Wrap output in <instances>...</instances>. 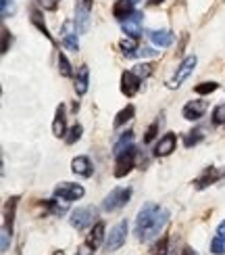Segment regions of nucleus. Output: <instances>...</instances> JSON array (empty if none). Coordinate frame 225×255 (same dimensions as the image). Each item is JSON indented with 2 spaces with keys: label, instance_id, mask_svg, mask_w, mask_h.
<instances>
[{
  "label": "nucleus",
  "instance_id": "1",
  "mask_svg": "<svg viewBox=\"0 0 225 255\" xmlns=\"http://www.w3.org/2000/svg\"><path fill=\"white\" fill-rule=\"evenodd\" d=\"M167 222H169V211L165 207L156 203H144L136 216L134 235L140 243H148L163 232Z\"/></svg>",
  "mask_w": 225,
  "mask_h": 255
},
{
  "label": "nucleus",
  "instance_id": "2",
  "mask_svg": "<svg viewBox=\"0 0 225 255\" xmlns=\"http://www.w3.org/2000/svg\"><path fill=\"white\" fill-rule=\"evenodd\" d=\"M96 222H98V209L92 207V205H85V207H77L71 214L69 218V224L75 228V230H85V228H90L94 226Z\"/></svg>",
  "mask_w": 225,
  "mask_h": 255
},
{
  "label": "nucleus",
  "instance_id": "3",
  "mask_svg": "<svg viewBox=\"0 0 225 255\" xmlns=\"http://www.w3.org/2000/svg\"><path fill=\"white\" fill-rule=\"evenodd\" d=\"M196 65H198V57H196V55H188V57L177 65V71L173 73V78L167 82V86H169V88H179L181 84H184V82L192 76V73H194Z\"/></svg>",
  "mask_w": 225,
  "mask_h": 255
},
{
  "label": "nucleus",
  "instance_id": "4",
  "mask_svg": "<svg viewBox=\"0 0 225 255\" xmlns=\"http://www.w3.org/2000/svg\"><path fill=\"white\" fill-rule=\"evenodd\" d=\"M136 159H138V148L136 146H130L125 148V151H121L119 155H117V161H115V178H125L127 174L132 172V169L136 167Z\"/></svg>",
  "mask_w": 225,
  "mask_h": 255
},
{
  "label": "nucleus",
  "instance_id": "5",
  "mask_svg": "<svg viewBox=\"0 0 225 255\" xmlns=\"http://www.w3.org/2000/svg\"><path fill=\"white\" fill-rule=\"evenodd\" d=\"M132 199V188L127 186V188H113L109 195L104 197L102 201V209L104 211H117V209H121L127 205V201Z\"/></svg>",
  "mask_w": 225,
  "mask_h": 255
},
{
  "label": "nucleus",
  "instance_id": "6",
  "mask_svg": "<svg viewBox=\"0 0 225 255\" xmlns=\"http://www.w3.org/2000/svg\"><path fill=\"white\" fill-rule=\"evenodd\" d=\"M127 230H130V224H127V220H121L119 224H117L111 235H106V241H104V251H119L125 241H127Z\"/></svg>",
  "mask_w": 225,
  "mask_h": 255
},
{
  "label": "nucleus",
  "instance_id": "7",
  "mask_svg": "<svg viewBox=\"0 0 225 255\" xmlns=\"http://www.w3.org/2000/svg\"><path fill=\"white\" fill-rule=\"evenodd\" d=\"M90 15H92V0H79L75 4V27H77L79 34H88Z\"/></svg>",
  "mask_w": 225,
  "mask_h": 255
},
{
  "label": "nucleus",
  "instance_id": "8",
  "mask_svg": "<svg viewBox=\"0 0 225 255\" xmlns=\"http://www.w3.org/2000/svg\"><path fill=\"white\" fill-rule=\"evenodd\" d=\"M83 186L81 184H73V182H61L55 186V197L61 199V201H67V203H71V201H79L83 197Z\"/></svg>",
  "mask_w": 225,
  "mask_h": 255
},
{
  "label": "nucleus",
  "instance_id": "9",
  "mask_svg": "<svg viewBox=\"0 0 225 255\" xmlns=\"http://www.w3.org/2000/svg\"><path fill=\"white\" fill-rule=\"evenodd\" d=\"M61 42L63 46L71 52H77L79 50V40H77V31H75V21L67 19L61 27Z\"/></svg>",
  "mask_w": 225,
  "mask_h": 255
},
{
  "label": "nucleus",
  "instance_id": "10",
  "mask_svg": "<svg viewBox=\"0 0 225 255\" xmlns=\"http://www.w3.org/2000/svg\"><path fill=\"white\" fill-rule=\"evenodd\" d=\"M207 109H209V103L202 99H196V101H190L184 105L181 115H184V120H188V122H198L202 115L207 113Z\"/></svg>",
  "mask_w": 225,
  "mask_h": 255
},
{
  "label": "nucleus",
  "instance_id": "11",
  "mask_svg": "<svg viewBox=\"0 0 225 255\" xmlns=\"http://www.w3.org/2000/svg\"><path fill=\"white\" fill-rule=\"evenodd\" d=\"M142 86V78H138L134 71H123L121 73V92L125 94L127 99H132L138 94V90H140Z\"/></svg>",
  "mask_w": 225,
  "mask_h": 255
},
{
  "label": "nucleus",
  "instance_id": "12",
  "mask_svg": "<svg viewBox=\"0 0 225 255\" xmlns=\"http://www.w3.org/2000/svg\"><path fill=\"white\" fill-rule=\"evenodd\" d=\"M19 205V197H8L4 203V220H2V232H8L13 237V228H15V211Z\"/></svg>",
  "mask_w": 225,
  "mask_h": 255
},
{
  "label": "nucleus",
  "instance_id": "13",
  "mask_svg": "<svg viewBox=\"0 0 225 255\" xmlns=\"http://www.w3.org/2000/svg\"><path fill=\"white\" fill-rule=\"evenodd\" d=\"M104 232H106V224H104L102 220H98V222H96V224L92 226L90 235L85 237V247H88L90 251H96V249H98V247L102 245V241L106 239Z\"/></svg>",
  "mask_w": 225,
  "mask_h": 255
},
{
  "label": "nucleus",
  "instance_id": "14",
  "mask_svg": "<svg viewBox=\"0 0 225 255\" xmlns=\"http://www.w3.org/2000/svg\"><path fill=\"white\" fill-rule=\"evenodd\" d=\"M121 29L125 31L127 36L132 38H140L142 36V13H132L125 21H121Z\"/></svg>",
  "mask_w": 225,
  "mask_h": 255
},
{
  "label": "nucleus",
  "instance_id": "15",
  "mask_svg": "<svg viewBox=\"0 0 225 255\" xmlns=\"http://www.w3.org/2000/svg\"><path fill=\"white\" fill-rule=\"evenodd\" d=\"M221 176H223V174L219 172L217 167H205V172H202V174L194 180V188H196V190H205V188H209L211 184H215Z\"/></svg>",
  "mask_w": 225,
  "mask_h": 255
},
{
  "label": "nucleus",
  "instance_id": "16",
  "mask_svg": "<svg viewBox=\"0 0 225 255\" xmlns=\"http://www.w3.org/2000/svg\"><path fill=\"white\" fill-rule=\"evenodd\" d=\"M175 144H177V136L173 132H167L165 136H160V140L154 146V155L156 157H167L175 151Z\"/></svg>",
  "mask_w": 225,
  "mask_h": 255
},
{
  "label": "nucleus",
  "instance_id": "17",
  "mask_svg": "<svg viewBox=\"0 0 225 255\" xmlns=\"http://www.w3.org/2000/svg\"><path fill=\"white\" fill-rule=\"evenodd\" d=\"M71 172L75 176H81V178H90L94 174V165L90 161V157H85V155H77L71 161Z\"/></svg>",
  "mask_w": 225,
  "mask_h": 255
},
{
  "label": "nucleus",
  "instance_id": "18",
  "mask_svg": "<svg viewBox=\"0 0 225 255\" xmlns=\"http://www.w3.org/2000/svg\"><path fill=\"white\" fill-rule=\"evenodd\" d=\"M148 38L158 48H167L175 42V34L169 29H152V31H148Z\"/></svg>",
  "mask_w": 225,
  "mask_h": 255
},
{
  "label": "nucleus",
  "instance_id": "19",
  "mask_svg": "<svg viewBox=\"0 0 225 255\" xmlns=\"http://www.w3.org/2000/svg\"><path fill=\"white\" fill-rule=\"evenodd\" d=\"M140 2V0H117L113 4V17L119 19V21H125L132 13H136V4Z\"/></svg>",
  "mask_w": 225,
  "mask_h": 255
},
{
  "label": "nucleus",
  "instance_id": "20",
  "mask_svg": "<svg viewBox=\"0 0 225 255\" xmlns=\"http://www.w3.org/2000/svg\"><path fill=\"white\" fill-rule=\"evenodd\" d=\"M52 134L57 138H65L67 136V115H65V105H59L57 107V115H55V122H52Z\"/></svg>",
  "mask_w": 225,
  "mask_h": 255
},
{
  "label": "nucleus",
  "instance_id": "21",
  "mask_svg": "<svg viewBox=\"0 0 225 255\" xmlns=\"http://www.w3.org/2000/svg\"><path fill=\"white\" fill-rule=\"evenodd\" d=\"M88 86H90V69L88 65H79L77 76H75V92H77V97H83L88 92Z\"/></svg>",
  "mask_w": 225,
  "mask_h": 255
},
{
  "label": "nucleus",
  "instance_id": "22",
  "mask_svg": "<svg viewBox=\"0 0 225 255\" xmlns=\"http://www.w3.org/2000/svg\"><path fill=\"white\" fill-rule=\"evenodd\" d=\"M134 115H136V107H134V105H127L125 109H121L119 113L115 115L113 126H115V128H121V126H125L130 120H134Z\"/></svg>",
  "mask_w": 225,
  "mask_h": 255
},
{
  "label": "nucleus",
  "instance_id": "23",
  "mask_svg": "<svg viewBox=\"0 0 225 255\" xmlns=\"http://www.w3.org/2000/svg\"><path fill=\"white\" fill-rule=\"evenodd\" d=\"M152 255H175V249L171 247V237H163L152 247Z\"/></svg>",
  "mask_w": 225,
  "mask_h": 255
},
{
  "label": "nucleus",
  "instance_id": "24",
  "mask_svg": "<svg viewBox=\"0 0 225 255\" xmlns=\"http://www.w3.org/2000/svg\"><path fill=\"white\" fill-rule=\"evenodd\" d=\"M42 205H44L50 214H55V216H63V214H67V201L65 203H59L57 197L55 199H50V201H42Z\"/></svg>",
  "mask_w": 225,
  "mask_h": 255
},
{
  "label": "nucleus",
  "instance_id": "25",
  "mask_svg": "<svg viewBox=\"0 0 225 255\" xmlns=\"http://www.w3.org/2000/svg\"><path fill=\"white\" fill-rule=\"evenodd\" d=\"M132 142H134V132L130 130V132H125V134L119 138V140L115 142L113 153H115V155H119L121 151H125V148H130V146H132Z\"/></svg>",
  "mask_w": 225,
  "mask_h": 255
},
{
  "label": "nucleus",
  "instance_id": "26",
  "mask_svg": "<svg viewBox=\"0 0 225 255\" xmlns=\"http://www.w3.org/2000/svg\"><path fill=\"white\" fill-rule=\"evenodd\" d=\"M119 48L125 57H134V52L138 50V38H132V36H127L119 42Z\"/></svg>",
  "mask_w": 225,
  "mask_h": 255
},
{
  "label": "nucleus",
  "instance_id": "27",
  "mask_svg": "<svg viewBox=\"0 0 225 255\" xmlns=\"http://www.w3.org/2000/svg\"><path fill=\"white\" fill-rule=\"evenodd\" d=\"M31 23H34L40 31H42V34H44L50 42H52V36L48 34V27H46V23H44V19H42V13H40V10L38 8H31Z\"/></svg>",
  "mask_w": 225,
  "mask_h": 255
},
{
  "label": "nucleus",
  "instance_id": "28",
  "mask_svg": "<svg viewBox=\"0 0 225 255\" xmlns=\"http://www.w3.org/2000/svg\"><path fill=\"white\" fill-rule=\"evenodd\" d=\"M202 138H205V134H202V130H198V128H196V130H190L186 136H184V146H196L200 140H202Z\"/></svg>",
  "mask_w": 225,
  "mask_h": 255
},
{
  "label": "nucleus",
  "instance_id": "29",
  "mask_svg": "<svg viewBox=\"0 0 225 255\" xmlns=\"http://www.w3.org/2000/svg\"><path fill=\"white\" fill-rule=\"evenodd\" d=\"M59 71H61L63 78H73V67H71L69 59L63 55V52H59Z\"/></svg>",
  "mask_w": 225,
  "mask_h": 255
},
{
  "label": "nucleus",
  "instance_id": "30",
  "mask_svg": "<svg viewBox=\"0 0 225 255\" xmlns=\"http://www.w3.org/2000/svg\"><path fill=\"white\" fill-rule=\"evenodd\" d=\"M81 134H83V128L79 126V124H75V126H71V130H69V134L65 136V142L67 144H75L81 138Z\"/></svg>",
  "mask_w": 225,
  "mask_h": 255
},
{
  "label": "nucleus",
  "instance_id": "31",
  "mask_svg": "<svg viewBox=\"0 0 225 255\" xmlns=\"http://www.w3.org/2000/svg\"><path fill=\"white\" fill-rule=\"evenodd\" d=\"M132 71L136 73L138 78H142V80H144V78H148L150 73H152V65H150V63H138V65H136Z\"/></svg>",
  "mask_w": 225,
  "mask_h": 255
},
{
  "label": "nucleus",
  "instance_id": "32",
  "mask_svg": "<svg viewBox=\"0 0 225 255\" xmlns=\"http://www.w3.org/2000/svg\"><path fill=\"white\" fill-rule=\"evenodd\" d=\"M158 126H160V120H154L152 124L148 126V130H146V136H144V144L152 142L154 138H156V134H158Z\"/></svg>",
  "mask_w": 225,
  "mask_h": 255
},
{
  "label": "nucleus",
  "instance_id": "33",
  "mask_svg": "<svg viewBox=\"0 0 225 255\" xmlns=\"http://www.w3.org/2000/svg\"><path fill=\"white\" fill-rule=\"evenodd\" d=\"M213 124H217V126L225 124V103L217 105V107L213 109Z\"/></svg>",
  "mask_w": 225,
  "mask_h": 255
},
{
  "label": "nucleus",
  "instance_id": "34",
  "mask_svg": "<svg viewBox=\"0 0 225 255\" xmlns=\"http://www.w3.org/2000/svg\"><path fill=\"white\" fill-rule=\"evenodd\" d=\"M217 88H219L217 82H202V84H198L194 90H196L198 94H211V92H215Z\"/></svg>",
  "mask_w": 225,
  "mask_h": 255
},
{
  "label": "nucleus",
  "instance_id": "35",
  "mask_svg": "<svg viewBox=\"0 0 225 255\" xmlns=\"http://www.w3.org/2000/svg\"><path fill=\"white\" fill-rule=\"evenodd\" d=\"M211 253L213 255H225V241H221V239H213L211 241Z\"/></svg>",
  "mask_w": 225,
  "mask_h": 255
},
{
  "label": "nucleus",
  "instance_id": "36",
  "mask_svg": "<svg viewBox=\"0 0 225 255\" xmlns=\"http://www.w3.org/2000/svg\"><path fill=\"white\" fill-rule=\"evenodd\" d=\"M0 4H2V19H6V17H10L15 13V6H13L10 0H0Z\"/></svg>",
  "mask_w": 225,
  "mask_h": 255
},
{
  "label": "nucleus",
  "instance_id": "37",
  "mask_svg": "<svg viewBox=\"0 0 225 255\" xmlns=\"http://www.w3.org/2000/svg\"><path fill=\"white\" fill-rule=\"evenodd\" d=\"M38 2L44 10H57L59 8V0H38Z\"/></svg>",
  "mask_w": 225,
  "mask_h": 255
},
{
  "label": "nucleus",
  "instance_id": "38",
  "mask_svg": "<svg viewBox=\"0 0 225 255\" xmlns=\"http://www.w3.org/2000/svg\"><path fill=\"white\" fill-rule=\"evenodd\" d=\"M8 44H10V31L6 29V27H2V55H6L8 52Z\"/></svg>",
  "mask_w": 225,
  "mask_h": 255
},
{
  "label": "nucleus",
  "instance_id": "39",
  "mask_svg": "<svg viewBox=\"0 0 225 255\" xmlns=\"http://www.w3.org/2000/svg\"><path fill=\"white\" fill-rule=\"evenodd\" d=\"M158 50H152V48H138L134 52V57H156Z\"/></svg>",
  "mask_w": 225,
  "mask_h": 255
},
{
  "label": "nucleus",
  "instance_id": "40",
  "mask_svg": "<svg viewBox=\"0 0 225 255\" xmlns=\"http://www.w3.org/2000/svg\"><path fill=\"white\" fill-rule=\"evenodd\" d=\"M215 237H217V239H221V241H225V220H223L221 224L217 226V232H215Z\"/></svg>",
  "mask_w": 225,
  "mask_h": 255
},
{
  "label": "nucleus",
  "instance_id": "41",
  "mask_svg": "<svg viewBox=\"0 0 225 255\" xmlns=\"http://www.w3.org/2000/svg\"><path fill=\"white\" fill-rule=\"evenodd\" d=\"M181 255H198V253H196V251H194V249H192V247H190V245H186V247H184V249H181Z\"/></svg>",
  "mask_w": 225,
  "mask_h": 255
},
{
  "label": "nucleus",
  "instance_id": "42",
  "mask_svg": "<svg viewBox=\"0 0 225 255\" xmlns=\"http://www.w3.org/2000/svg\"><path fill=\"white\" fill-rule=\"evenodd\" d=\"M52 255H65V253H63V251H55V253H52Z\"/></svg>",
  "mask_w": 225,
  "mask_h": 255
},
{
  "label": "nucleus",
  "instance_id": "43",
  "mask_svg": "<svg viewBox=\"0 0 225 255\" xmlns=\"http://www.w3.org/2000/svg\"><path fill=\"white\" fill-rule=\"evenodd\" d=\"M77 255H92V251L90 253H77Z\"/></svg>",
  "mask_w": 225,
  "mask_h": 255
}]
</instances>
